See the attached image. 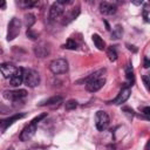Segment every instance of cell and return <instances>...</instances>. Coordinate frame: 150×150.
Wrapping results in <instances>:
<instances>
[{"label": "cell", "instance_id": "obj_1", "mask_svg": "<svg viewBox=\"0 0 150 150\" xmlns=\"http://www.w3.org/2000/svg\"><path fill=\"white\" fill-rule=\"evenodd\" d=\"M105 69H98L95 73L90 74L88 77H84L82 80H79L76 83H82L86 82V89L89 93H96L97 90H100L104 83H105V79L102 76L104 74Z\"/></svg>", "mask_w": 150, "mask_h": 150}, {"label": "cell", "instance_id": "obj_2", "mask_svg": "<svg viewBox=\"0 0 150 150\" xmlns=\"http://www.w3.org/2000/svg\"><path fill=\"white\" fill-rule=\"evenodd\" d=\"M46 116H47V114L43 112V114H41V115L34 117V118L30 121V123H29L28 125H26V127L22 129V131H21V134H20V139H21V141H28L29 138H32L33 135H34L35 131H36V125H38V123H39L42 118H45Z\"/></svg>", "mask_w": 150, "mask_h": 150}, {"label": "cell", "instance_id": "obj_3", "mask_svg": "<svg viewBox=\"0 0 150 150\" xmlns=\"http://www.w3.org/2000/svg\"><path fill=\"white\" fill-rule=\"evenodd\" d=\"M23 82L28 87H36L40 83V75L36 70L32 68H26L23 69Z\"/></svg>", "mask_w": 150, "mask_h": 150}, {"label": "cell", "instance_id": "obj_4", "mask_svg": "<svg viewBox=\"0 0 150 150\" xmlns=\"http://www.w3.org/2000/svg\"><path fill=\"white\" fill-rule=\"evenodd\" d=\"M49 69L53 74H63L68 70V62L66 59H62V57L55 59L50 62Z\"/></svg>", "mask_w": 150, "mask_h": 150}, {"label": "cell", "instance_id": "obj_5", "mask_svg": "<svg viewBox=\"0 0 150 150\" xmlns=\"http://www.w3.org/2000/svg\"><path fill=\"white\" fill-rule=\"evenodd\" d=\"M20 28H21V22L18 18H13L9 23H8V29H7V41H12L14 40L19 33H20Z\"/></svg>", "mask_w": 150, "mask_h": 150}, {"label": "cell", "instance_id": "obj_6", "mask_svg": "<svg viewBox=\"0 0 150 150\" xmlns=\"http://www.w3.org/2000/svg\"><path fill=\"white\" fill-rule=\"evenodd\" d=\"M109 122H110V120H109V116L105 111L98 110L96 112V115H95V125H96L98 131L105 130L109 125Z\"/></svg>", "mask_w": 150, "mask_h": 150}, {"label": "cell", "instance_id": "obj_7", "mask_svg": "<svg viewBox=\"0 0 150 150\" xmlns=\"http://www.w3.org/2000/svg\"><path fill=\"white\" fill-rule=\"evenodd\" d=\"M27 95V91L25 89H15V90H5L2 96L6 98V100H9V101H19L23 97H26Z\"/></svg>", "mask_w": 150, "mask_h": 150}, {"label": "cell", "instance_id": "obj_8", "mask_svg": "<svg viewBox=\"0 0 150 150\" xmlns=\"http://www.w3.org/2000/svg\"><path fill=\"white\" fill-rule=\"evenodd\" d=\"M130 93H131L130 87H129V86H123L122 89H121V91H120V93L117 94V96L111 101V103H114V104H122V103H124V102L129 98Z\"/></svg>", "mask_w": 150, "mask_h": 150}, {"label": "cell", "instance_id": "obj_9", "mask_svg": "<svg viewBox=\"0 0 150 150\" xmlns=\"http://www.w3.org/2000/svg\"><path fill=\"white\" fill-rule=\"evenodd\" d=\"M16 70H18V68L15 66H13L12 63L5 62V63H1L0 64V71L4 75L5 79H11L16 73Z\"/></svg>", "mask_w": 150, "mask_h": 150}, {"label": "cell", "instance_id": "obj_10", "mask_svg": "<svg viewBox=\"0 0 150 150\" xmlns=\"http://www.w3.org/2000/svg\"><path fill=\"white\" fill-rule=\"evenodd\" d=\"M64 12V6H62L61 4H59L57 1L54 2L50 7V11H49V16L52 20H56L59 19Z\"/></svg>", "mask_w": 150, "mask_h": 150}, {"label": "cell", "instance_id": "obj_11", "mask_svg": "<svg viewBox=\"0 0 150 150\" xmlns=\"http://www.w3.org/2000/svg\"><path fill=\"white\" fill-rule=\"evenodd\" d=\"M49 53L50 49L46 42H40L34 47V54L38 57H46L47 55H49Z\"/></svg>", "mask_w": 150, "mask_h": 150}, {"label": "cell", "instance_id": "obj_12", "mask_svg": "<svg viewBox=\"0 0 150 150\" xmlns=\"http://www.w3.org/2000/svg\"><path fill=\"white\" fill-rule=\"evenodd\" d=\"M23 116H25V114H15V115H13V116H11V117H8V118L0 120V129L6 130L9 125H12L15 121H18V120L22 118Z\"/></svg>", "mask_w": 150, "mask_h": 150}, {"label": "cell", "instance_id": "obj_13", "mask_svg": "<svg viewBox=\"0 0 150 150\" xmlns=\"http://www.w3.org/2000/svg\"><path fill=\"white\" fill-rule=\"evenodd\" d=\"M100 11H101V13L104 14V15H112V14L116 13L117 7H116L115 5H112V4H110V2L103 1V2L100 4Z\"/></svg>", "mask_w": 150, "mask_h": 150}, {"label": "cell", "instance_id": "obj_14", "mask_svg": "<svg viewBox=\"0 0 150 150\" xmlns=\"http://www.w3.org/2000/svg\"><path fill=\"white\" fill-rule=\"evenodd\" d=\"M23 82V68H18L16 73L9 79V83L13 87H19Z\"/></svg>", "mask_w": 150, "mask_h": 150}, {"label": "cell", "instance_id": "obj_15", "mask_svg": "<svg viewBox=\"0 0 150 150\" xmlns=\"http://www.w3.org/2000/svg\"><path fill=\"white\" fill-rule=\"evenodd\" d=\"M62 100H63L62 96H52V97H49V98H47V100L40 102L39 105H40V107H43V105H54V104L61 103Z\"/></svg>", "mask_w": 150, "mask_h": 150}, {"label": "cell", "instance_id": "obj_16", "mask_svg": "<svg viewBox=\"0 0 150 150\" xmlns=\"http://www.w3.org/2000/svg\"><path fill=\"white\" fill-rule=\"evenodd\" d=\"M79 13H80V8L79 7H76V8H71L69 12H68V14H66L64 16H63V25L64 23H69L70 21H73L77 15H79Z\"/></svg>", "mask_w": 150, "mask_h": 150}, {"label": "cell", "instance_id": "obj_17", "mask_svg": "<svg viewBox=\"0 0 150 150\" xmlns=\"http://www.w3.org/2000/svg\"><path fill=\"white\" fill-rule=\"evenodd\" d=\"M91 39H93V42H94V45H95V47H96L97 49L103 50V49L105 48V43H104L103 39H102L98 34H93Z\"/></svg>", "mask_w": 150, "mask_h": 150}, {"label": "cell", "instance_id": "obj_18", "mask_svg": "<svg viewBox=\"0 0 150 150\" xmlns=\"http://www.w3.org/2000/svg\"><path fill=\"white\" fill-rule=\"evenodd\" d=\"M34 22H35V16H34V14H32V13L25 14V25H26L27 29H28V28H32V26L34 25Z\"/></svg>", "mask_w": 150, "mask_h": 150}, {"label": "cell", "instance_id": "obj_19", "mask_svg": "<svg viewBox=\"0 0 150 150\" xmlns=\"http://www.w3.org/2000/svg\"><path fill=\"white\" fill-rule=\"evenodd\" d=\"M125 75H127V79L130 81V86H132V83L135 82V77H134V69H132V66L131 64H128L125 67Z\"/></svg>", "mask_w": 150, "mask_h": 150}, {"label": "cell", "instance_id": "obj_20", "mask_svg": "<svg viewBox=\"0 0 150 150\" xmlns=\"http://www.w3.org/2000/svg\"><path fill=\"white\" fill-rule=\"evenodd\" d=\"M107 55H108V57H109L110 61H116V60H117V52H116V49H115L114 46L108 47V49H107Z\"/></svg>", "mask_w": 150, "mask_h": 150}, {"label": "cell", "instance_id": "obj_21", "mask_svg": "<svg viewBox=\"0 0 150 150\" xmlns=\"http://www.w3.org/2000/svg\"><path fill=\"white\" fill-rule=\"evenodd\" d=\"M122 34H123V28L121 25H116V27L114 28L112 33H111V38L112 39H120L122 38Z\"/></svg>", "mask_w": 150, "mask_h": 150}, {"label": "cell", "instance_id": "obj_22", "mask_svg": "<svg viewBox=\"0 0 150 150\" xmlns=\"http://www.w3.org/2000/svg\"><path fill=\"white\" fill-rule=\"evenodd\" d=\"M63 48L75 50V49L77 48V43L75 42V40H73V39H68V40H67V42L63 45Z\"/></svg>", "mask_w": 150, "mask_h": 150}, {"label": "cell", "instance_id": "obj_23", "mask_svg": "<svg viewBox=\"0 0 150 150\" xmlns=\"http://www.w3.org/2000/svg\"><path fill=\"white\" fill-rule=\"evenodd\" d=\"M77 107V102L75 101V100H68L67 102H66V109L67 110H73V109H75Z\"/></svg>", "mask_w": 150, "mask_h": 150}, {"label": "cell", "instance_id": "obj_24", "mask_svg": "<svg viewBox=\"0 0 150 150\" xmlns=\"http://www.w3.org/2000/svg\"><path fill=\"white\" fill-rule=\"evenodd\" d=\"M36 4H38L36 1H29V0H22V1H20V2H19V5H20L21 7H23V8L32 7V6L36 5Z\"/></svg>", "mask_w": 150, "mask_h": 150}, {"label": "cell", "instance_id": "obj_25", "mask_svg": "<svg viewBox=\"0 0 150 150\" xmlns=\"http://www.w3.org/2000/svg\"><path fill=\"white\" fill-rule=\"evenodd\" d=\"M26 35H27L29 39H32V40H36V39H38V33H36V32H34L32 28H28V29H27Z\"/></svg>", "mask_w": 150, "mask_h": 150}, {"label": "cell", "instance_id": "obj_26", "mask_svg": "<svg viewBox=\"0 0 150 150\" xmlns=\"http://www.w3.org/2000/svg\"><path fill=\"white\" fill-rule=\"evenodd\" d=\"M143 16H144V20L146 21V22H149V6L146 5L145 7H144V9H143Z\"/></svg>", "mask_w": 150, "mask_h": 150}, {"label": "cell", "instance_id": "obj_27", "mask_svg": "<svg viewBox=\"0 0 150 150\" xmlns=\"http://www.w3.org/2000/svg\"><path fill=\"white\" fill-rule=\"evenodd\" d=\"M143 82L145 84V88L149 89V84H150V82H149V75H144L143 76Z\"/></svg>", "mask_w": 150, "mask_h": 150}, {"label": "cell", "instance_id": "obj_28", "mask_svg": "<svg viewBox=\"0 0 150 150\" xmlns=\"http://www.w3.org/2000/svg\"><path fill=\"white\" fill-rule=\"evenodd\" d=\"M143 114H144L145 116H149V115H150V108H149V107H145V108L143 109Z\"/></svg>", "mask_w": 150, "mask_h": 150}, {"label": "cell", "instance_id": "obj_29", "mask_svg": "<svg viewBox=\"0 0 150 150\" xmlns=\"http://www.w3.org/2000/svg\"><path fill=\"white\" fill-rule=\"evenodd\" d=\"M123 111H128L127 114H131V115H134V110L130 109V108H128V107H124V108H123Z\"/></svg>", "mask_w": 150, "mask_h": 150}, {"label": "cell", "instance_id": "obj_30", "mask_svg": "<svg viewBox=\"0 0 150 150\" xmlns=\"http://www.w3.org/2000/svg\"><path fill=\"white\" fill-rule=\"evenodd\" d=\"M149 66H150V62H149V59H148V57L145 56V57H144V67H145V68H149Z\"/></svg>", "mask_w": 150, "mask_h": 150}, {"label": "cell", "instance_id": "obj_31", "mask_svg": "<svg viewBox=\"0 0 150 150\" xmlns=\"http://www.w3.org/2000/svg\"><path fill=\"white\" fill-rule=\"evenodd\" d=\"M0 8L1 9H5L6 8V1L5 0H0Z\"/></svg>", "mask_w": 150, "mask_h": 150}, {"label": "cell", "instance_id": "obj_32", "mask_svg": "<svg viewBox=\"0 0 150 150\" xmlns=\"http://www.w3.org/2000/svg\"><path fill=\"white\" fill-rule=\"evenodd\" d=\"M128 48H129L130 50L132 49V52H137V49H136V48H134V46H128Z\"/></svg>", "mask_w": 150, "mask_h": 150}, {"label": "cell", "instance_id": "obj_33", "mask_svg": "<svg viewBox=\"0 0 150 150\" xmlns=\"http://www.w3.org/2000/svg\"><path fill=\"white\" fill-rule=\"evenodd\" d=\"M7 150H14V149H13V148H9V149H7Z\"/></svg>", "mask_w": 150, "mask_h": 150}, {"label": "cell", "instance_id": "obj_34", "mask_svg": "<svg viewBox=\"0 0 150 150\" xmlns=\"http://www.w3.org/2000/svg\"><path fill=\"white\" fill-rule=\"evenodd\" d=\"M0 53H1V49H0Z\"/></svg>", "mask_w": 150, "mask_h": 150}]
</instances>
